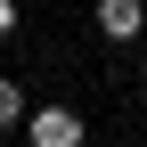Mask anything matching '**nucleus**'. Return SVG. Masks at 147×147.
<instances>
[{
	"instance_id": "1",
	"label": "nucleus",
	"mask_w": 147,
	"mask_h": 147,
	"mask_svg": "<svg viewBox=\"0 0 147 147\" xmlns=\"http://www.w3.org/2000/svg\"><path fill=\"white\" fill-rule=\"evenodd\" d=\"M25 139L33 147H82V115H74V106H33L25 115Z\"/></svg>"
},
{
	"instance_id": "2",
	"label": "nucleus",
	"mask_w": 147,
	"mask_h": 147,
	"mask_svg": "<svg viewBox=\"0 0 147 147\" xmlns=\"http://www.w3.org/2000/svg\"><path fill=\"white\" fill-rule=\"evenodd\" d=\"M139 25H147L139 0H98V33L106 41H139Z\"/></svg>"
},
{
	"instance_id": "3",
	"label": "nucleus",
	"mask_w": 147,
	"mask_h": 147,
	"mask_svg": "<svg viewBox=\"0 0 147 147\" xmlns=\"http://www.w3.org/2000/svg\"><path fill=\"white\" fill-rule=\"evenodd\" d=\"M25 115H33V106H25V90H16L8 74H0V131H16V123H25Z\"/></svg>"
},
{
	"instance_id": "4",
	"label": "nucleus",
	"mask_w": 147,
	"mask_h": 147,
	"mask_svg": "<svg viewBox=\"0 0 147 147\" xmlns=\"http://www.w3.org/2000/svg\"><path fill=\"white\" fill-rule=\"evenodd\" d=\"M8 33H16V0H0V41H8Z\"/></svg>"
}]
</instances>
